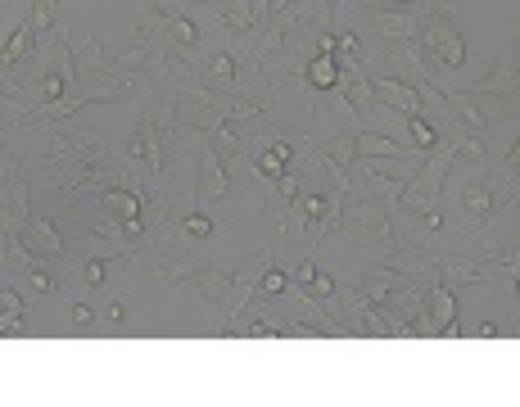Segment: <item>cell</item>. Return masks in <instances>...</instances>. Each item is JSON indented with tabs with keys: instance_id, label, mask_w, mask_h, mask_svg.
Wrapping results in <instances>:
<instances>
[{
	"instance_id": "cell-1",
	"label": "cell",
	"mask_w": 520,
	"mask_h": 407,
	"mask_svg": "<svg viewBox=\"0 0 520 407\" xmlns=\"http://www.w3.org/2000/svg\"><path fill=\"white\" fill-rule=\"evenodd\" d=\"M172 132H177V118H172V95L145 86V100H141V109H136L132 136H127V145H123L127 163L136 168V177H150V181L163 177V150H168Z\"/></svg>"
},
{
	"instance_id": "cell-2",
	"label": "cell",
	"mask_w": 520,
	"mask_h": 407,
	"mask_svg": "<svg viewBox=\"0 0 520 407\" xmlns=\"http://www.w3.org/2000/svg\"><path fill=\"white\" fill-rule=\"evenodd\" d=\"M457 159H462V154H457V141L439 136V141L430 145V154L421 159V172H412V181L403 186L398 204H407V209H416V213H435L439 190H444V181H448V172H453Z\"/></svg>"
},
{
	"instance_id": "cell-3",
	"label": "cell",
	"mask_w": 520,
	"mask_h": 407,
	"mask_svg": "<svg viewBox=\"0 0 520 407\" xmlns=\"http://www.w3.org/2000/svg\"><path fill=\"white\" fill-rule=\"evenodd\" d=\"M340 231L358 236L362 245L385 249V254H394V249L403 245V236H398V222L389 218V209L380 204V199H371V195H344Z\"/></svg>"
},
{
	"instance_id": "cell-4",
	"label": "cell",
	"mask_w": 520,
	"mask_h": 407,
	"mask_svg": "<svg viewBox=\"0 0 520 407\" xmlns=\"http://www.w3.org/2000/svg\"><path fill=\"white\" fill-rule=\"evenodd\" d=\"M28 218H32V177L19 163V154H14V159L0 168V245L10 236H23Z\"/></svg>"
},
{
	"instance_id": "cell-5",
	"label": "cell",
	"mask_w": 520,
	"mask_h": 407,
	"mask_svg": "<svg viewBox=\"0 0 520 407\" xmlns=\"http://www.w3.org/2000/svg\"><path fill=\"white\" fill-rule=\"evenodd\" d=\"M416 46H421L426 64H444V68H462L466 64V37L457 32L453 19H444V14H421Z\"/></svg>"
},
{
	"instance_id": "cell-6",
	"label": "cell",
	"mask_w": 520,
	"mask_h": 407,
	"mask_svg": "<svg viewBox=\"0 0 520 407\" xmlns=\"http://www.w3.org/2000/svg\"><path fill=\"white\" fill-rule=\"evenodd\" d=\"M168 14L172 10L154 5V0H136L132 10H127V19L118 23V50H150L154 41H163Z\"/></svg>"
},
{
	"instance_id": "cell-7",
	"label": "cell",
	"mask_w": 520,
	"mask_h": 407,
	"mask_svg": "<svg viewBox=\"0 0 520 407\" xmlns=\"http://www.w3.org/2000/svg\"><path fill=\"white\" fill-rule=\"evenodd\" d=\"M82 254L86 258H100V263H118V258L132 254V240L123 236V222L118 218H91V231L82 236Z\"/></svg>"
},
{
	"instance_id": "cell-8",
	"label": "cell",
	"mask_w": 520,
	"mask_h": 407,
	"mask_svg": "<svg viewBox=\"0 0 520 407\" xmlns=\"http://www.w3.org/2000/svg\"><path fill=\"white\" fill-rule=\"evenodd\" d=\"M471 91H475V95H484V100H493V105H498L502 114L516 118V105H520V73H516V55H507L498 68H493V77L475 82Z\"/></svg>"
},
{
	"instance_id": "cell-9",
	"label": "cell",
	"mask_w": 520,
	"mask_h": 407,
	"mask_svg": "<svg viewBox=\"0 0 520 407\" xmlns=\"http://www.w3.org/2000/svg\"><path fill=\"white\" fill-rule=\"evenodd\" d=\"M389 55V68H394L398 82H407L412 91H421V86H430V64L426 55H421V46L416 41H380Z\"/></svg>"
},
{
	"instance_id": "cell-10",
	"label": "cell",
	"mask_w": 520,
	"mask_h": 407,
	"mask_svg": "<svg viewBox=\"0 0 520 407\" xmlns=\"http://www.w3.org/2000/svg\"><path fill=\"white\" fill-rule=\"evenodd\" d=\"M367 28L376 32V41H416L421 10L416 5H403V10H367Z\"/></svg>"
},
{
	"instance_id": "cell-11",
	"label": "cell",
	"mask_w": 520,
	"mask_h": 407,
	"mask_svg": "<svg viewBox=\"0 0 520 407\" xmlns=\"http://www.w3.org/2000/svg\"><path fill=\"white\" fill-rule=\"evenodd\" d=\"M73 46V64H77V82H95V77L114 73V50L104 46L100 37H77L68 41Z\"/></svg>"
},
{
	"instance_id": "cell-12",
	"label": "cell",
	"mask_w": 520,
	"mask_h": 407,
	"mask_svg": "<svg viewBox=\"0 0 520 407\" xmlns=\"http://www.w3.org/2000/svg\"><path fill=\"white\" fill-rule=\"evenodd\" d=\"M231 190V172L227 163H222V154L213 150V145L199 141V181H195V195L204 199V204H213V199H222Z\"/></svg>"
},
{
	"instance_id": "cell-13",
	"label": "cell",
	"mask_w": 520,
	"mask_h": 407,
	"mask_svg": "<svg viewBox=\"0 0 520 407\" xmlns=\"http://www.w3.org/2000/svg\"><path fill=\"white\" fill-rule=\"evenodd\" d=\"M32 46H37V23H32V14H28V19L10 32V41L0 46V77H5V82L19 77V68L32 59Z\"/></svg>"
},
{
	"instance_id": "cell-14",
	"label": "cell",
	"mask_w": 520,
	"mask_h": 407,
	"mask_svg": "<svg viewBox=\"0 0 520 407\" xmlns=\"http://www.w3.org/2000/svg\"><path fill=\"white\" fill-rule=\"evenodd\" d=\"M435 263H439V285H448V290H462V285L489 281L480 254H435Z\"/></svg>"
},
{
	"instance_id": "cell-15",
	"label": "cell",
	"mask_w": 520,
	"mask_h": 407,
	"mask_svg": "<svg viewBox=\"0 0 520 407\" xmlns=\"http://www.w3.org/2000/svg\"><path fill=\"white\" fill-rule=\"evenodd\" d=\"M462 209H466V236H475V231L493 218V195H489V172H484V159H480V177H471V181H466V190H462Z\"/></svg>"
},
{
	"instance_id": "cell-16",
	"label": "cell",
	"mask_w": 520,
	"mask_h": 407,
	"mask_svg": "<svg viewBox=\"0 0 520 407\" xmlns=\"http://www.w3.org/2000/svg\"><path fill=\"white\" fill-rule=\"evenodd\" d=\"M403 285H412V276L403 272V267H394V263H380V267H367L362 272V281H358V290H362V299L367 303H385L394 290H403Z\"/></svg>"
},
{
	"instance_id": "cell-17",
	"label": "cell",
	"mask_w": 520,
	"mask_h": 407,
	"mask_svg": "<svg viewBox=\"0 0 520 407\" xmlns=\"http://www.w3.org/2000/svg\"><path fill=\"white\" fill-rule=\"evenodd\" d=\"M299 190H303V177H299V172H281L276 181H267V199H263V209H267V222H272V236L281 231L285 209H290L294 199H299Z\"/></svg>"
},
{
	"instance_id": "cell-18",
	"label": "cell",
	"mask_w": 520,
	"mask_h": 407,
	"mask_svg": "<svg viewBox=\"0 0 520 407\" xmlns=\"http://www.w3.org/2000/svg\"><path fill=\"white\" fill-rule=\"evenodd\" d=\"M371 91H376V100L380 105H389L394 114H403V118H416L421 114V95L412 91L407 82H398V77H371Z\"/></svg>"
},
{
	"instance_id": "cell-19",
	"label": "cell",
	"mask_w": 520,
	"mask_h": 407,
	"mask_svg": "<svg viewBox=\"0 0 520 407\" xmlns=\"http://www.w3.org/2000/svg\"><path fill=\"white\" fill-rule=\"evenodd\" d=\"M421 313L430 317L435 335H457V326H453V313H457V290H448V285H430V290H426V303H421Z\"/></svg>"
},
{
	"instance_id": "cell-20",
	"label": "cell",
	"mask_w": 520,
	"mask_h": 407,
	"mask_svg": "<svg viewBox=\"0 0 520 407\" xmlns=\"http://www.w3.org/2000/svg\"><path fill=\"white\" fill-rule=\"evenodd\" d=\"M199 82L213 86L218 95H231V86H236V55H231V50L208 55L204 64H199Z\"/></svg>"
},
{
	"instance_id": "cell-21",
	"label": "cell",
	"mask_w": 520,
	"mask_h": 407,
	"mask_svg": "<svg viewBox=\"0 0 520 407\" xmlns=\"http://www.w3.org/2000/svg\"><path fill=\"white\" fill-rule=\"evenodd\" d=\"M407 150H421V145L389 141V136H376V132H353V159H394V154H407Z\"/></svg>"
},
{
	"instance_id": "cell-22",
	"label": "cell",
	"mask_w": 520,
	"mask_h": 407,
	"mask_svg": "<svg viewBox=\"0 0 520 407\" xmlns=\"http://www.w3.org/2000/svg\"><path fill=\"white\" fill-rule=\"evenodd\" d=\"M23 245H28L32 254H41V258L64 254V240H59V231H55V222L50 218H28V227H23Z\"/></svg>"
},
{
	"instance_id": "cell-23",
	"label": "cell",
	"mask_w": 520,
	"mask_h": 407,
	"mask_svg": "<svg viewBox=\"0 0 520 407\" xmlns=\"http://www.w3.org/2000/svg\"><path fill=\"white\" fill-rule=\"evenodd\" d=\"M100 213H109V218H141V195L127 186H109L100 190Z\"/></svg>"
},
{
	"instance_id": "cell-24",
	"label": "cell",
	"mask_w": 520,
	"mask_h": 407,
	"mask_svg": "<svg viewBox=\"0 0 520 407\" xmlns=\"http://www.w3.org/2000/svg\"><path fill=\"white\" fill-rule=\"evenodd\" d=\"M303 82H308L312 91H335V86H340V64H335V55H312L308 64H303Z\"/></svg>"
},
{
	"instance_id": "cell-25",
	"label": "cell",
	"mask_w": 520,
	"mask_h": 407,
	"mask_svg": "<svg viewBox=\"0 0 520 407\" xmlns=\"http://www.w3.org/2000/svg\"><path fill=\"white\" fill-rule=\"evenodd\" d=\"M190 285H199L204 299L213 303V308H222V299H227V290H231V272H222V267H195V272H190Z\"/></svg>"
},
{
	"instance_id": "cell-26",
	"label": "cell",
	"mask_w": 520,
	"mask_h": 407,
	"mask_svg": "<svg viewBox=\"0 0 520 407\" xmlns=\"http://www.w3.org/2000/svg\"><path fill=\"white\" fill-rule=\"evenodd\" d=\"M163 41H168V46L177 50V55L190 59V50L199 46V28H195V23H190L181 10H172V14H168V32H163Z\"/></svg>"
},
{
	"instance_id": "cell-27",
	"label": "cell",
	"mask_w": 520,
	"mask_h": 407,
	"mask_svg": "<svg viewBox=\"0 0 520 407\" xmlns=\"http://www.w3.org/2000/svg\"><path fill=\"white\" fill-rule=\"evenodd\" d=\"M218 14L227 28L236 32H254V5L249 0H218Z\"/></svg>"
},
{
	"instance_id": "cell-28",
	"label": "cell",
	"mask_w": 520,
	"mask_h": 407,
	"mask_svg": "<svg viewBox=\"0 0 520 407\" xmlns=\"http://www.w3.org/2000/svg\"><path fill=\"white\" fill-rule=\"evenodd\" d=\"M168 218H172L168 195H150V204H141V222H145V231L163 227V222H168Z\"/></svg>"
},
{
	"instance_id": "cell-29",
	"label": "cell",
	"mask_w": 520,
	"mask_h": 407,
	"mask_svg": "<svg viewBox=\"0 0 520 407\" xmlns=\"http://www.w3.org/2000/svg\"><path fill=\"white\" fill-rule=\"evenodd\" d=\"M258 290H263L267 299H281V294L290 290V272H285V267H267V272L258 276Z\"/></svg>"
},
{
	"instance_id": "cell-30",
	"label": "cell",
	"mask_w": 520,
	"mask_h": 407,
	"mask_svg": "<svg viewBox=\"0 0 520 407\" xmlns=\"http://www.w3.org/2000/svg\"><path fill=\"white\" fill-rule=\"evenodd\" d=\"M403 123H407V141L421 145V150H430V145L439 141V132H435V127H430L421 114H416V118H403Z\"/></svg>"
},
{
	"instance_id": "cell-31",
	"label": "cell",
	"mask_w": 520,
	"mask_h": 407,
	"mask_svg": "<svg viewBox=\"0 0 520 407\" xmlns=\"http://www.w3.org/2000/svg\"><path fill=\"white\" fill-rule=\"evenodd\" d=\"M23 281H28L32 294H55V276H50L41 263H28V267H23Z\"/></svg>"
},
{
	"instance_id": "cell-32",
	"label": "cell",
	"mask_w": 520,
	"mask_h": 407,
	"mask_svg": "<svg viewBox=\"0 0 520 407\" xmlns=\"http://www.w3.org/2000/svg\"><path fill=\"white\" fill-rule=\"evenodd\" d=\"M181 231H186V240H208L213 236V218H208V213H186V218H181Z\"/></svg>"
},
{
	"instance_id": "cell-33",
	"label": "cell",
	"mask_w": 520,
	"mask_h": 407,
	"mask_svg": "<svg viewBox=\"0 0 520 407\" xmlns=\"http://www.w3.org/2000/svg\"><path fill=\"white\" fill-rule=\"evenodd\" d=\"M68 322H73V331H86V326L95 322V313L86 308V303H73V308H68Z\"/></svg>"
},
{
	"instance_id": "cell-34",
	"label": "cell",
	"mask_w": 520,
	"mask_h": 407,
	"mask_svg": "<svg viewBox=\"0 0 520 407\" xmlns=\"http://www.w3.org/2000/svg\"><path fill=\"white\" fill-rule=\"evenodd\" d=\"M0 313H23V294L19 290H0Z\"/></svg>"
},
{
	"instance_id": "cell-35",
	"label": "cell",
	"mask_w": 520,
	"mask_h": 407,
	"mask_svg": "<svg viewBox=\"0 0 520 407\" xmlns=\"http://www.w3.org/2000/svg\"><path fill=\"white\" fill-rule=\"evenodd\" d=\"M0 335H23V313H0Z\"/></svg>"
},
{
	"instance_id": "cell-36",
	"label": "cell",
	"mask_w": 520,
	"mask_h": 407,
	"mask_svg": "<svg viewBox=\"0 0 520 407\" xmlns=\"http://www.w3.org/2000/svg\"><path fill=\"white\" fill-rule=\"evenodd\" d=\"M367 10H403V5H416V0H362Z\"/></svg>"
},
{
	"instance_id": "cell-37",
	"label": "cell",
	"mask_w": 520,
	"mask_h": 407,
	"mask_svg": "<svg viewBox=\"0 0 520 407\" xmlns=\"http://www.w3.org/2000/svg\"><path fill=\"white\" fill-rule=\"evenodd\" d=\"M86 281L104 285V263H100V258H86Z\"/></svg>"
},
{
	"instance_id": "cell-38",
	"label": "cell",
	"mask_w": 520,
	"mask_h": 407,
	"mask_svg": "<svg viewBox=\"0 0 520 407\" xmlns=\"http://www.w3.org/2000/svg\"><path fill=\"white\" fill-rule=\"evenodd\" d=\"M104 322H123V303H109L104 308Z\"/></svg>"
},
{
	"instance_id": "cell-39",
	"label": "cell",
	"mask_w": 520,
	"mask_h": 407,
	"mask_svg": "<svg viewBox=\"0 0 520 407\" xmlns=\"http://www.w3.org/2000/svg\"><path fill=\"white\" fill-rule=\"evenodd\" d=\"M475 335H480V340H493V335H498V326L484 322V326H475Z\"/></svg>"
},
{
	"instance_id": "cell-40",
	"label": "cell",
	"mask_w": 520,
	"mask_h": 407,
	"mask_svg": "<svg viewBox=\"0 0 520 407\" xmlns=\"http://www.w3.org/2000/svg\"><path fill=\"white\" fill-rule=\"evenodd\" d=\"M154 5H163V10H181V0H154Z\"/></svg>"
}]
</instances>
